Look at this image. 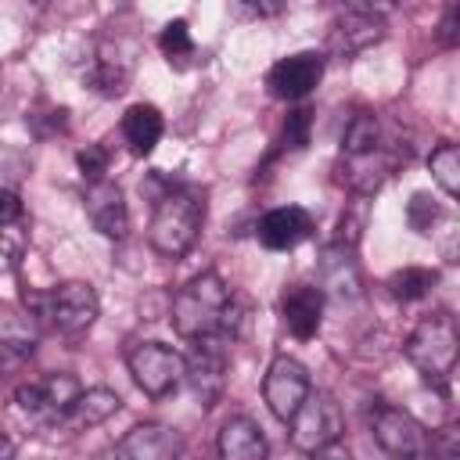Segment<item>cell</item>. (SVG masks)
<instances>
[{
    "label": "cell",
    "mask_w": 460,
    "mask_h": 460,
    "mask_svg": "<svg viewBox=\"0 0 460 460\" xmlns=\"http://www.w3.org/2000/svg\"><path fill=\"white\" fill-rule=\"evenodd\" d=\"M172 331L187 341L205 338V334H226L234 341L237 327H241V309L226 288V280L216 270H205L198 277H190L176 295H172V309H169Z\"/></svg>",
    "instance_id": "6da1fadb"
},
{
    "label": "cell",
    "mask_w": 460,
    "mask_h": 460,
    "mask_svg": "<svg viewBox=\"0 0 460 460\" xmlns=\"http://www.w3.org/2000/svg\"><path fill=\"white\" fill-rule=\"evenodd\" d=\"M205 226V187L198 183H169L155 198V212L147 223V241L165 259H183Z\"/></svg>",
    "instance_id": "7a4b0ae2"
},
{
    "label": "cell",
    "mask_w": 460,
    "mask_h": 460,
    "mask_svg": "<svg viewBox=\"0 0 460 460\" xmlns=\"http://www.w3.org/2000/svg\"><path fill=\"white\" fill-rule=\"evenodd\" d=\"M22 305L36 323L58 334H68V338L90 331L101 313L97 291L86 280H65L50 291H22Z\"/></svg>",
    "instance_id": "3957f363"
},
{
    "label": "cell",
    "mask_w": 460,
    "mask_h": 460,
    "mask_svg": "<svg viewBox=\"0 0 460 460\" xmlns=\"http://www.w3.org/2000/svg\"><path fill=\"white\" fill-rule=\"evenodd\" d=\"M406 359L417 367V374L428 381V385H438L446 388L453 367H456V356H460V331H456V320L446 313V309H435L428 316L417 320V327L410 331L406 345H402Z\"/></svg>",
    "instance_id": "277c9868"
},
{
    "label": "cell",
    "mask_w": 460,
    "mask_h": 460,
    "mask_svg": "<svg viewBox=\"0 0 460 460\" xmlns=\"http://www.w3.org/2000/svg\"><path fill=\"white\" fill-rule=\"evenodd\" d=\"M226 374H230V338L226 334L194 338L190 352L183 356V381L190 385L201 406H216L223 399Z\"/></svg>",
    "instance_id": "5b68a950"
},
{
    "label": "cell",
    "mask_w": 460,
    "mask_h": 460,
    "mask_svg": "<svg viewBox=\"0 0 460 460\" xmlns=\"http://www.w3.org/2000/svg\"><path fill=\"white\" fill-rule=\"evenodd\" d=\"M126 367L137 388L151 399H165L183 385V356L162 341H137L126 352Z\"/></svg>",
    "instance_id": "8992f818"
},
{
    "label": "cell",
    "mask_w": 460,
    "mask_h": 460,
    "mask_svg": "<svg viewBox=\"0 0 460 460\" xmlns=\"http://www.w3.org/2000/svg\"><path fill=\"white\" fill-rule=\"evenodd\" d=\"M370 428H374V442L392 456V460H420L428 453V431L424 424L392 402H377L370 410Z\"/></svg>",
    "instance_id": "52a82bcc"
},
{
    "label": "cell",
    "mask_w": 460,
    "mask_h": 460,
    "mask_svg": "<svg viewBox=\"0 0 460 460\" xmlns=\"http://www.w3.org/2000/svg\"><path fill=\"white\" fill-rule=\"evenodd\" d=\"M288 424H291V446L302 449V453H313L320 446H331L345 431L341 406L327 392H309L305 402L298 406V413Z\"/></svg>",
    "instance_id": "ba28073f"
},
{
    "label": "cell",
    "mask_w": 460,
    "mask_h": 460,
    "mask_svg": "<svg viewBox=\"0 0 460 460\" xmlns=\"http://www.w3.org/2000/svg\"><path fill=\"white\" fill-rule=\"evenodd\" d=\"M313 392L309 385V370L295 359V356H277L262 377V399L270 406V413L277 420H291L298 413V406L305 402V395Z\"/></svg>",
    "instance_id": "9c48e42d"
},
{
    "label": "cell",
    "mask_w": 460,
    "mask_h": 460,
    "mask_svg": "<svg viewBox=\"0 0 460 460\" xmlns=\"http://www.w3.org/2000/svg\"><path fill=\"white\" fill-rule=\"evenodd\" d=\"M79 381L72 374H47L40 381H29V385H18L14 388V402L29 413V417H40L47 424H58L61 413L72 406V399L79 395Z\"/></svg>",
    "instance_id": "30bf717a"
},
{
    "label": "cell",
    "mask_w": 460,
    "mask_h": 460,
    "mask_svg": "<svg viewBox=\"0 0 460 460\" xmlns=\"http://www.w3.org/2000/svg\"><path fill=\"white\" fill-rule=\"evenodd\" d=\"M323 54L320 50H298L280 58L270 72H266V86L273 97L280 101H302L316 90V83L323 79Z\"/></svg>",
    "instance_id": "8fae6325"
},
{
    "label": "cell",
    "mask_w": 460,
    "mask_h": 460,
    "mask_svg": "<svg viewBox=\"0 0 460 460\" xmlns=\"http://www.w3.org/2000/svg\"><path fill=\"white\" fill-rule=\"evenodd\" d=\"M83 208H86V219L93 223L97 234L111 237V241H122L129 234V208H126V194L115 180H97V183H86L83 190Z\"/></svg>",
    "instance_id": "7c38bea8"
},
{
    "label": "cell",
    "mask_w": 460,
    "mask_h": 460,
    "mask_svg": "<svg viewBox=\"0 0 460 460\" xmlns=\"http://www.w3.org/2000/svg\"><path fill=\"white\" fill-rule=\"evenodd\" d=\"M133 75V50H126L119 40H97L93 58L86 65V86L97 90L101 97H119L126 93Z\"/></svg>",
    "instance_id": "4fadbf2b"
},
{
    "label": "cell",
    "mask_w": 460,
    "mask_h": 460,
    "mask_svg": "<svg viewBox=\"0 0 460 460\" xmlns=\"http://www.w3.org/2000/svg\"><path fill=\"white\" fill-rule=\"evenodd\" d=\"M385 32H388V25H385L381 14H374L370 7H349V11H341V14L334 18L331 50L352 58V54H363L367 47L381 43Z\"/></svg>",
    "instance_id": "5bb4252c"
},
{
    "label": "cell",
    "mask_w": 460,
    "mask_h": 460,
    "mask_svg": "<svg viewBox=\"0 0 460 460\" xmlns=\"http://www.w3.org/2000/svg\"><path fill=\"white\" fill-rule=\"evenodd\" d=\"M259 244L270 248V252H291L298 248L309 234H313V216L302 208V205H280V208H270L259 226Z\"/></svg>",
    "instance_id": "9a60e30c"
},
{
    "label": "cell",
    "mask_w": 460,
    "mask_h": 460,
    "mask_svg": "<svg viewBox=\"0 0 460 460\" xmlns=\"http://www.w3.org/2000/svg\"><path fill=\"white\" fill-rule=\"evenodd\" d=\"M111 460H180V435L165 424H137L115 442Z\"/></svg>",
    "instance_id": "2e32d148"
},
{
    "label": "cell",
    "mask_w": 460,
    "mask_h": 460,
    "mask_svg": "<svg viewBox=\"0 0 460 460\" xmlns=\"http://www.w3.org/2000/svg\"><path fill=\"white\" fill-rule=\"evenodd\" d=\"M399 162H406V155H399L395 147H388V144H381L377 151H370V155H363V158H341V165H338V180L349 187V190H356V194H374L395 169H399Z\"/></svg>",
    "instance_id": "e0dca14e"
},
{
    "label": "cell",
    "mask_w": 460,
    "mask_h": 460,
    "mask_svg": "<svg viewBox=\"0 0 460 460\" xmlns=\"http://www.w3.org/2000/svg\"><path fill=\"white\" fill-rule=\"evenodd\" d=\"M280 316H284V327H288L298 341L316 338V331H320V323H323V288L291 284V288L280 295Z\"/></svg>",
    "instance_id": "ac0fdd59"
},
{
    "label": "cell",
    "mask_w": 460,
    "mask_h": 460,
    "mask_svg": "<svg viewBox=\"0 0 460 460\" xmlns=\"http://www.w3.org/2000/svg\"><path fill=\"white\" fill-rule=\"evenodd\" d=\"M216 449H219V460H270V446H266L262 428L244 413L230 417L219 428Z\"/></svg>",
    "instance_id": "d6986e66"
},
{
    "label": "cell",
    "mask_w": 460,
    "mask_h": 460,
    "mask_svg": "<svg viewBox=\"0 0 460 460\" xmlns=\"http://www.w3.org/2000/svg\"><path fill=\"white\" fill-rule=\"evenodd\" d=\"M119 406H122L119 392H111V388H104V385H101V388H86V392H79V395L72 399V406L61 413V420H58L54 428H68V431L97 428V424H104L108 417H115Z\"/></svg>",
    "instance_id": "ffe728a7"
},
{
    "label": "cell",
    "mask_w": 460,
    "mask_h": 460,
    "mask_svg": "<svg viewBox=\"0 0 460 460\" xmlns=\"http://www.w3.org/2000/svg\"><path fill=\"white\" fill-rule=\"evenodd\" d=\"M165 133V119L155 104H133L122 115V140L133 155H151Z\"/></svg>",
    "instance_id": "44dd1931"
},
{
    "label": "cell",
    "mask_w": 460,
    "mask_h": 460,
    "mask_svg": "<svg viewBox=\"0 0 460 460\" xmlns=\"http://www.w3.org/2000/svg\"><path fill=\"white\" fill-rule=\"evenodd\" d=\"M320 270H323V288H331L334 295H349V298H356V295L363 291V277H359L356 248L327 244Z\"/></svg>",
    "instance_id": "7402d4cb"
},
{
    "label": "cell",
    "mask_w": 460,
    "mask_h": 460,
    "mask_svg": "<svg viewBox=\"0 0 460 460\" xmlns=\"http://www.w3.org/2000/svg\"><path fill=\"white\" fill-rule=\"evenodd\" d=\"M385 140H381V122L377 115L370 111H356L341 133V158H363L370 151H377Z\"/></svg>",
    "instance_id": "603a6c76"
},
{
    "label": "cell",
    "mask_w": 460,
    "mask_h": 460,
    "mask_svg": "<svg viewBox=\"0 0 460 460\" xmlns=\"http://www.w3.org/2000/svg\"><path fill=\"white\" fill-rule=\"evenodd\" d=\"M435 280H438L435 270L402 266V270H395V273L388 277V295H392L395 302H417V298H424V295L435 288Z\"/></svg>",
    "instance_id": "cb8c5ba5"
},
{
    "label": "cell",
    "mask_w": 460,
    "mask_h": 460,
    "mask_svg": "<svg viewBox=\"0 0 460 460\" xmlns=\"http://www.w3.org/2000/svg\"><path fill=\"white\" fill-rule=\"evenodd\" d=\"M428 169H431V180L442 187L446 198H456L460 194V147L456 144H438L428 158Z\"/></svg>",
    "instance_id": "d4e9b609"
},
{
    "label": "cell",
    "mask_w": 460,
    "mask_h": 460,
    "mask_svg": "<svg viewBox=\"0 0 460 460\" xmlns=\"http://www.w3.org/2000/svg\"><path fill=\"white\" fill-rule=\"evenodd\" d=\"M158 47H162V54H165L169 61H183V58H190V54H194L190 25H187L183 18H172V22L162 29V36H158Z\"/></svg>",
    "instance_id": "484cf974"
},
{
    "label": "cell",
    "mask_w": 460,
    "mask_h": 460,
    "mask_svg": "<svg viewBox=\"0 0 460 460\" xmlns=\"http://www.w3.org/2000/svg\"><path fill=\"white\" fill-rule=\"evenodd\" d=\"M442 219V205L431 198V194H424V190H417L413 198H410V205H406V223L417 230V234H431V226Z\"/></svg>",
    "instance_id": "4316f807"
},
{
    "label": "cell",
    "mask_w": 460,
    "mask_h": 460,
    "mask_svg": "<svg viewBox=\"0 0 460 460\" xmlns=\"http://www.w3.org/2000/svg\"><path fill=\"white\" fill-rule=\"evenodd\" d=\"M309 129H313V111L309 108H295L284 119V147L302 151L309 144Z\"/></svg>",
    "instance_id": "83f0119b"
},
{
    "label": "cell",
    "mask_w": 460,
    "mask_h": 460,
    "mask_svg": "<svg viewBox=\"0 0 460 460\" xmlns=\"http://www.w3.org/2000/svg\"><path fill=\"white\" fill-rule=\"evenodd\" d=\"M75 165H79V172H83L86 183L104 180V172H108V147H101V144H86V147L75 155Z\"/></svg>",
    "instance_id": "f1b7e54d"
},
{
    "label": "cell",
    "mask_w": 460,
    "mask_h": 460,
    "mask_svg": "<svg viewBox=\"0 0 460 460\" xmlns=\"http://www.w3.org/2000/svg\"><path fill=\"white\" fill-rule=\"evenodd\" d=\"M32 341L29 338H0V377L14 374L29 356H32Z\"/></svg>",
    "instance_id": "f546056e"
},
{
    "label": "cell",
    "mask_w": 460,
    "mask_h": 460,
    "mask_svg": "<svg viewBox=\"0 0 460 460\" xmlns=\"http://www.w3.org/2000/svg\"><path fill=\"white\" fill-rule=\"evenodd\" d=\"M22 198L14 194V190H0V226H11V223H18L22 219Z\"/></svg>",
    "instance_id": "4dcf8cb0"
},
{
    "label": "cell",
    "mask_w": 460,
    "mask_h": 460,
    "mask_svg": "<svg viewBox=\"0 0 460 460\" xmlns=\"http://www.w3.org/2000/svg\"><path fill=\"white\" fill-rule=\"evenodd\" d=\"M456 22H460V7L453 4V7L446 11L442 25H438V40H442L446 47H456V40H460V32H456Z\"/></svg>",
    "instance_id": "1f68e13d"
},
{
    "label": "cell",
    "mask_w": 460,
    "mask_h": 460,
    "mask_svg": "<svg viewBox=\"0 0 460 460\" xmlns=\"http://www.w3.org/2000/svg\"><path fill=\"white\" fill-rule=\"evenodd\" d=\"M309 460H352V453L341 446V442H331V446H320L309 453Z\"/></svg>",
    "instance_id": "d6a6232c"
},
{
    "label": "cell",
    "mask_w": 460,
    "mask_h": 460,
    "mask_svg": "<svg viewBox=\"0 0 460 460\" xmlns=\"http://www.w3.org/2000/svg\"><path fill=\"white\" fill-rule=\"evenodd\" d=\"M241 14H255V18H266V14H277L280 4H252V7H237Z\"/></svg>",
    "instance_id": "836d02e7"
},
{
    "label": "cell",
    "mask_w": 460,
    "mask_h": 460,
    "mask_svg": "<svg viewBox=\"0 0 460 460\" xmlns=\"http://www.w3.org/2000/svg\"><path fill=\"white\" fill-rule=\"evenodd\" d=\"M0 460H14V438L0 431Z\"/></svg>",
    "instance_id": "e575fe53"
}]
</instances>
